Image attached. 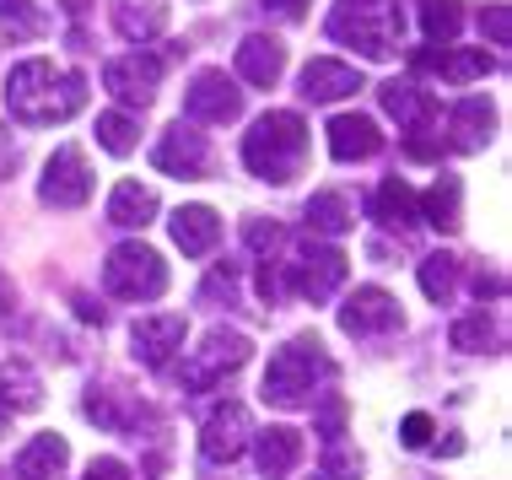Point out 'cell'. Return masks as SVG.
<instances>
[{
	"label": "cell",
	"mask_w": 512,
	"mask_h": 480,
	"mask_svg": "<svg viewBox=\"0 0 512 480\" xmlns=\"http://www.w3.org/2000/svg\"><path fill=\"white\" fill-rule=\"evenodd\" d=\"M243 238H248V249H254V254H275V249H281V238H286V232L281 227H275V222H265V216H254V222H248L243 227Z\"/></svg>",
	"instance_id": "f35d334b"
},
{
	"label": "cell",
	"mask_w": 512,
	"mask_h": 480,
	"mask_svg": "<svg viewBox=\"0 0 512 480\" xmlns=\"http://www.w3.org/2000/svg\"><path fill=\"white\" fill-rule=\"evenodd\" d=\"M151 162H157V173H168V178H205L216 168V152H211V141L195 130V125H168L162 130V141L151 146Z\"/></svg>",
	"instance_id": "8fae6325"
},
{
	"label": "cell",
	"mask_w": 512,
	"mask_h": 480,
	"mask_svg": "<svg viewBox=\"0 0 512 480\" xmlns=\"http://www.w3.org/2000/svg\"><path fill=\"white\" fill-rule=\"evenodd\" d=\"M383 152V130L367 114H335L329 119V157L335 162H367Z\"/></svg>",
	"instance_id": "ac0fdd59"
},
{
	"label": "cell",
	"mask_w": 512,
	"mask_h": 480,
	"mask_svg": "<svg viewBox=\"0 0 512 480\" xmlns=\"http://www.w3.org/2000/svg\"><path fill=\"white\" fill-rule=\"evenodd\" d=\"M162 71H168V54L135 49V54H119V60L103 65V87L114 92L124 108H146L162 87Z\"/></svg>",
	"instance_id": "9c48e42d"
},
{
	"label": "cell",
	"mask_w": 512,
	"mask_h": 480,
	"mask_svg": "<svg viewBox=\"0 0 512 480\" xmlns=\"http://www.w3.org/2000/svg\"><path fill=\"white\" fill-rule=\"evenodd\" d=\"M378 103H383V114L399 119V130H410V135H426V125L437 119V98L426 87H415V81H383L378 87Z\"/></svg>",
	"instance_id": "2e32d148"
},
{
	"label": "cell",
	"mask_w": 512,
	"mask_h": 480,
	"mask_svg": "<svg viewBox=\"0 0 512 480\" xmlns=\"http://www.w3.org/2000/svg\"><path fill=\"white\" fill-rule=\"evenodd\" d=\"M399 0H335L329 11V38L345 49H362L367 60H394L399 54Z\"/></svg>",
	"instance_id": "277c9868"
},
{
	"label": "cell",
	"mask_w": 512,
	"mask_h": 480,
	"mask_svg": "<svg viewBox=\"0 0 512 480\" xmlns=\"http://www.w3.org/2000/svg\"><path fill=\"white\" fill-rule=\"evenodd\" d=\"M415 71H432L453 87H469V81H486L496 71V54L486 49H421L415 54Z\"/></svg>",
	"instance_id": "e0dca14e"
},
{
	"label": "cell",
	"mask_w": 512,
	"mask_h": 480,
	"mask_svg": "<svg viewBox=\"0 0 512 480\" xmlns=\"http://www.w3.org/2000/svg\"><path fill=\"white\" fill-rule=\"evenodd\" d=\"M302 459V432L292 427H270V432H254V464L265 480H286Z\"/></svg>",
	"instance_id": "cb8c5ba5"
},
{
	"label": "cell",
	"mask_w": 512,
	"mask_h": 480,
	"mask_svg": "<svg viewBox=\"0 0 512 480\" xmlns=\"http://www.w3.org/2000/svg\"><path fill=\"white\" fill-rule=\"evenodd\" d=\"M130 346H135V362L162 373L173 362V351H184V313H151V319H135L130 329Z\"/></svg>",
	"instance_id": "5bb4252c"
},
{
	"label": "cell",
	"mask_w": 512,
	"mask_h": 480,
	"mask_svg": "<svg viewBox=\"0 0 512 480\" xmlns=\"http://www.w3.org/2000/svg\"><path fill=\"white\" fill-rule=\"evenodd\" d=\"M415 211H421V222L426 227H437V232H459L464 227V184L453 173H442L426 195H415Z\"/></svg>",
	"instance_id": "603a6c76"
},
{
	"label": "cell",
	"mask_w": 512,
	"mask_h": 480,
	"mask_svg": "<svg viewBox=\"0 0 512 480\" xmlns=\"http://www.w3.org/2000/svg\"><path fill=\"white\" fill-rule=\"evenodd\" d=\"M405 324V313H399V303L383 286H356L351 297H345L340 308V329L345 335H389V329Z\"/></svg>",
	"instance_id": "4fadbf2b"
},
{
	"label": "cell",
	"mask_w": 512,
	"mask_h": 480,
	"mask_svg": "<svg viewBox=\"0 0 512 480\" xmlns=\"http://www.w3.org/2000/svg\"><path fill=\"white\" fill-rule=\"evenodd\" d=\"M475 292H480V297H502V276H496V270H480V276H475Z\"/></svg>",
	"instance_id": "7bdbcfd3"
},
{
	"label": "cell",
	"mask_w": 512,
	"mask_h": 480,
	"mask_svg": "<svg viewBox=\"0 0 512 480\" xmlns=\"http://www.w3.org/2000/svg\"><path fill=\"white\" fill-rule=\"evenodd\" d=\"M372 216H378L383 227H394V232L415 227L421 222V211H415V189L405 184V178H383L378 195H372Z\"/></svg>",
	"instance_id": "4316f807"
},
{
	"label": "cell",
	"mask_w": 512,
	"mask_h": 480,
	"mask_svg": "<svg viewBox=\"0 0 512 480\" xmlns=\"http://www.w3.org/2000/svg\"><path fill=\"white\" fill-rule=\"evenodd\" d=\"M6 108L17 125H33V130L65 125L87 108V76L54 71V60H22L6 76Z\"/></svg>",
	"instance_id": "6da1fadb"
},
{
	"label": "cell",
	"mask_w": 512,
	"mask_h": 480,
	"mask_svg": "<svg viewBox=\"0 0 512 480\" xmlns=\"http://www.w3.org/2000/svg\"><path fill=\"white\" fill-rule=\"evenodd\" d=\"M421 292L432 297V303H448V297L459 292V259L453 254H426L421 259Z\"/></svg>",
	"instance_id": "1f68e13d"
},
{
	"label": "cell",
	"mask_w": 512,
	"mask_h": 480,
	"mask_svg": "<svg viewBox=\"0 0 512 480\" xmlns=\"http://www.w3.org/2000/svg\"><path fill=\"white\" fill-rule=\"evenodd\" d=\"M496 135L491 98H459L448 108V152H486Z\"/></svg>",
	"instance_id": "9a60e30c"
},
{
	"label": "cell",
	"mask_w": 512,
	"mask_h": 480,
	"mask_svg": "<svg viewBox=\"0 0 512 480\" xmlns=\"http://www.w3.org/2000/svg\"><path fill=\"white\" fill-rule=\"evenodd\" d=\"M65 464H71V443H65L60 432H38L17 454V475L22 480H60Z\"/></svg>",
	"instance_id": "d4e9b609"
},
{
	"label": "cell",
	"mask_w": 512,
	"mask_h": 480,
	"mask_svg": "<svg viewBox=\"0 0 512 480\" xmlns=\"http://www.w3.org/2000/svg\"><path fill=\"white\" fill-rule=\"evenodd\" d=\"M351 92H362V71L345 60H308V71H302V98L308 103H340L351 98Z\"/></svg>",
	"instance_id": "d6986e66"
},
{
	"label": "cell",
	"mask_w": 512,
	"mask_h": 480,
	"mask_svg": "<svg viewBox=\"0 0 512 480\" xmlns=\"http://www.w3.org/2000/svg\"><path fill=\"white\" fill-rule=\"evenodd\" d=\"M65 11H71V17H81V11H87V0H65Z\"/></svg>",
	"instance_id": "f6af8a7d"
},
{
	"label": "cell",
	"mask_w": 512,
	"mask_h": 480,
	"mask_svg": "<svg viewBox=\"0 0 512 480\" xmlns=\"http://www.w3.org/2000/svg\"><path fill=\"white\" fill-rule=\"evenodd\" d=\"M87 480H130V464H124V459H92Z\"/></svg>",
	"instance_id": "60d3db41"
},
{
	"label": "cell",
	"mask_w": 512,
	"mask_h": 480,
	"mask_svg": "<svg viewBox=\"0 0 512 480\" xmlns=\"http://www.w3.org/2000/svg\"><path fill=\"white\" fill-rule=\"evenodd\" d=\"M11 308H17V286H11L6 270H0V319H11Z\"/></svg>",
	"instance_id": "ee69618b"
},
{
	"label": "cell",
	"mask_w": 512,
	"mask_h": 480,
	"mask_svg": "<svg viewBox=\"0 0 512 480\" xmlns=\"http://www.w3.org/2000/svg\"><path fill=\"white\" fill-rule=\"evenodd\" d=\"M324 475H329V480H356V475H362V454H356V448L329 443V454H324Z\"/></svg>",
	"instance_id": "74e56055"
},
{
	"label": "cell",
	"mask_w": 512,
	"mask_h": 480,
	"mask_svg": "<svg viewBox=\"0 0 512 480\" xmlns=\"http://www.w3.org/2000/svg\"><path fill=\"white\" fill-rule=\"evenodd\" d=\"M448 340H453V351H469V356H475V351H491V346H496V324L486 319V308H480V313H469V319L453 324Z\"/></svg>",
	"instance_id": "836d02e7"
},
{
	"label": "cell",
	"mask_w": 512,
	"mask_h": 480,
	"mask_svg": "<svg viewBox=\"0 0 512 480\" xmlns=\"http://www.w3.org/2000/svg\"><path fill=\"white\" fill-rule=\"evenodd\" d=\"M184 114L195 119V125H232V119L243 114L238 81L227 71H216V65L195 71V81H189V92H184Z\"/></svg>",
	"instance_id": "30bf717a"
},
{
	"label": "cell",
	"mask_w": 512,
	"mask_h": 480,
	"mask_svg": "<svg viewBox=\"0 0 512 480\" xmlns=\"http://www.w3.org/2000/svg\"><path fill=\"white\" fill-rule=\"evenodd\" d=\"M38 400H44V383H38V373L22 362V356H11V362L0 367V405L38 410Z\"/></svg>",
	"instance_id": "f1b7e54d"
},
{
	"label": "cell",
	"mask_w": 512,
	"mask_h": 480,
	"mask_svg": "<svg viewBox=\"0 0 512 480\" xmlns=\"http://www.w3.org/2000/svg\"><path fill=\"white\" fill-rule=\"evenodd\" d=\"M98 146L108 157H130L135 146H141V125H135L124 108H114V114H98Z\"/></svg>",
	"instance_id": "f546056e"
},
{
	"label": "cell",
	"mask_w": 512,
	"mask_h": 480,
	"mask_svg": "<svg viewBox=\"0 0 512 480\" xmlns=\"http://www.w3.org/2000/svg\"><path fill=\"white\" fill-rule=\"evenodd\" d=\"M168 227H173V243H178L189 259H205V254L221 243V216L211 211V205H178Z\"/></svg>",
	"instance_id": "ffe728a7"
},
{
	"label": "cell",
	"mask_w": 512,
	"mask_h": 480,
	"mask_svg": "<svg viewBox=\"0 0 512 480\" xmlns=\"http://www.w3.org/2000/svg\"><path fill=\"white\" fill-rule=\"evenodd\" d=\"M345 259L335 243H308V249H297L292 265H281L286 270V292H297V297H308V303H329V297L340 292V281H345Z\"/></svg>",
	"instance_id": "52a82bcc"
},
{
	"label": "cell",
	"mask_w": 512,
	"mask_h": 480,
	"mask_svg": "<svg viewBox=\"0 0 512 480\" xmlns=\"http://www.w3.org/2000/svg\"><path fill=\"white\" fill-rule=\"evenodd\" d=\"M114 33L130 44H151L168 33V0H114Z\"/></svg>",
	"instance_id": "7402d4cb"
},
{
	"label": "cell",
	"mask_w": 512,
	"mask_h": 480,
	"mask_svg": "<svg viewBox=\"0 0 512 480\" xmlns=\"http://www.w3.org/2000/svg\"><path fill=\"white\" fill-rule=\"evenodd\" d=\"M248 443H254V416H248V405L227 400V405H216L211 416H205V427H200V454L211 459V464H232Z\"/></svg>",
	"instance_id": "7c38bea8"
},
{
	"label": "cell",
	"mask_w": 512,
	"mask_h": 480,
	"mask_svg": "<svg viewBox=\"0 0 512 480\" xmlns=\"http://www.w3.org/2000/svg\"><path fill=\"white\" fill-rule=\"evenodd\" d=\"M103 286L124 303H157L168 292V265L151 243H119L114 254L103 259Z\"/></svg>",
	"instance_id": "5b68a950"
},
{
	"label": "cell",
	"mask_w": 512,
	"mask_h": 480,
	"mask_svg": "<svg viewBox=\"0 0 512 480\" xmlns=\"http://www.w3.org/2000/svg\"><path fill=\"white\" fill-rule=\"evenodd\" d=\"M302 216H308V232H318V238H340V232L356 227V211H351V200H345L340 189H318Z\"/></svg>",
	"instance_id": "83f0119b"
},
{
	"label": "cell",
	"mask_w": 512,
	"mask_h": 480,
	"mask_svg": "<svg viewBox=\"0 0 512 480\" xmlns=\"http://www.w3.org/2000/svg\"><path fill=\"white\" fill-rule=\"evenodd\" d=\"M243 168L265 184H292L308 168V125L297 108H270L243 135Z\"/></svg>",
	"instance_id": "7a4b0ae2"
},
{
	"label": "cell",
	"mask_w": 512,
	"mask_h": 480,
	"mask_svg": "<svg viewBox=\"0 0 512 480\" xmlns=\"http://www.w3.org/2000/svg\"><path fill=\"white\" fill-rule=\"evenodd\" d=\"M265 11H281L286 22H302L308 17V0H265Z\"/></svg>",
	"instance_id": "b9f144b4"
},
{
	"label": "cell",
	"mask_w": 512,
	"mask_h": 480,
	"mask_svg": "<svg viewBox=\"0 0 512 480\" xmlns=\"http://www.w3.org/2000/svg\"><path fill=\"white\" fill-rule=\"evenodd\" d=\"M313 427H318V437H329V443H335V437H345V400H340V394H324Z\"/></svg>",
	"instance_id": "8d00e7d4"
},
{
	"label": "cell",
	"mask_w": 512,
	"mask_h": 480,
	"mask_svg": "<svg viewBox=\"0 0 512 480\" xmlns=\"http://www.w3.org/2000/svg\"><path fill=\"white\" fill-rule=\"evenodd\" d=\"M0 22L11 27V38H38L44 33V11L33 6V0H0Z\"/></svg>",
	"instance_id": "e575fe53"
},
{
	"label": "cell",
	"mask_w": 512,
	"mask_h": 480,
	"mask_svg": "<svg viewBox=\"0 0 512 480\" xmlns=\"http://www.w3.org/2000/svg\"><path fill=\"white\" fill-rule=\"evenodd\" d=\"M318 480H329V475H318Z\"/></svg>",
	"instance_id": "bcb514c9"
},
{
	"label": "cell",
	"mask_w": 512,
	"mask_h": 480,
	"mask_svg": "<svg viewBox=\"0 0 512 480\" xmlns=\"http://www.w3.org/2000/svg\"><path fill=\"white\" fill-rule=\"evenodd\" d=\"M464 27V6L459 0H426L421 6V33L432 38V44H453Z\"/></svg>",
	"instance_id": "d6a6232c"
},
{
	"label": "cell",
	"mask_w": 512,
	"mask_h": 480,
	"mask_svg": "<svg viewBox=\"0 0 512 480\" xmlns=\"http://www.w3.org/2000/svg\"><path fill=\"white\" fill-rule=\"evenodd\" d=\"M81 410H87V421H98V427H108V432H130L135 421H141L135 410H124V405H119V394H114V389H87Z\"/></svg>",
	"instance_id": "4dcf8cb0"
},
{
	"label": "cell",
	"mask_w": 512,
	"mask_h": 480,
	"mask_svg": "<svg viewBox=\"0 0 512 480\" xmlns=\"http://www.w3.org/2000/svg\"><path fill=\"white\" fill-rule=\"evenodd\" d=\"M329 378H335V362L324 356L318 335H292L265 367V400L281 405V410H302V405L318 400L313 389Z\"/></svg>",
	"instance_id": "3957f363"
},
{
	"label": "cell",
	"mask_w": 512,
	"mask_h": 480,
	"mask_svg": "<svg viewBox=\"0 0 512 480\" xmlns=\"http://www.w3.org/2000/svg\"><path fill=\"white\" fill-rule=\"evenodd\" d=\"M151 216H157V189L135 184V178L114 184V195H108V222L114 227H146Z\"/></svg>",
	"instance_id": "484cf974"
},
{
	"label": "cell",
	"mask_w": 512,
	"mask_h": 480,
	"mask_svg": "<svg viewBox=\"0 0 512 480\" xmlns=\"http://www.w3.org/2000/svg\"><path fill=\"white\" fill-rule=\"evenodd\" d=\"M286 71V49H281V38H270V33H248L243 44H238V76L248 81V87H275Z\"/></svg>",
	"instance_id": "44dd1931"
},
{
	"label": "cell",
	"mask_w": 512,
	"mask_h": 480,
	"mask_svg": "<svg viewBox=\"0 0 512 480\" xmlns=\"http://www.w3.org/2000/svg\"><path fill=\"white\" fill-rule=\"evenodd\" d=\"M432 416H426V410H410V416L405 421H399V443H405V448H426V443H432Z\"/></svg>",
	"instance_id": "ab89813d"
},
{
	"label": "cell",
	"mask_w": 512,
	"mask_h": 480,
	"mask_svg": "<svg viewBox=\"0 0 512 480\" xmlns=\"http://www.w3.org/2000/svg\"><path fill=\"white\" fill-rule=\"evenodd\" d=\"M248 335L243 329H227V324H216L211 335L200 340V351H189L184 356V389L189 394H205V389H216L227 373H238V367L248 362Z\"/></svg>",
	"instance_id": "8992f818"
},
{
	"label": "cell",
	"mask_w": 512,
	"mask_h": 480,
	"mask_svg": "<svg viewBox=\"0 0 512 480\" xmlns=\"http://www.w3.org/2000/svg\"><path fill=\"white\" fill-rule=\"evenodd\" d=\"M38 200L54 205V211H76V205L92 200V168L81 146H54V157L44 162V184H38Z\"/></svg>",
	"instance_id": "ba28073f"
},
{
	"label": "cell",
	"mask_w": 512,
	"mask_h": 480,
	"mask_svg": "<svg viewBox=\"0 0 512 480\" xmlns=\"http://www.w3.org/2000/svg\"><path fill=\"white\" fill-rule=\"evenodd\" d=\"M480 27H486V38L496 49H507L512 44V11H507V0H491L486 11H480Z\"/></svg>",
	"instance_id": "d590c367"
}]
</instances>
